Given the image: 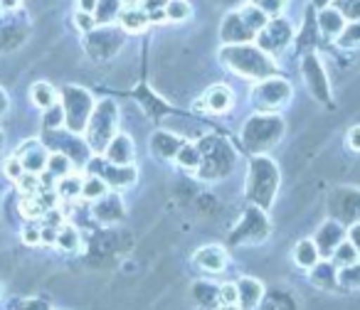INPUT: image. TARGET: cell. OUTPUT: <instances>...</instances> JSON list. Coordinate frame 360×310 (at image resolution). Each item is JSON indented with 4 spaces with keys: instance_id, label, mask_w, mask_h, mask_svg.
<instances>
[{
    "instance_id": "obj_1",
    "label": "cell",
    "mask_w": 360,
    "mask_h": 310,
    "mask_svg": "<svg viewBox=\"0 0 360 310\" xmlns=\"http://www.w3.org/2000/svg\"><path fill=\"white\" fill-rule=\"evenodd\" d=\"M279 170L269 158L257 155L255 161L250 163V175H247V187L245 197L247 202H252L255 207L269 210L274 205V197L279 192Z\"/></svg>"
},
{
    "instance_id": "obj_2",
    "label": "cell",
    "mask_w": 360,
    "mask_h": 310,
    "mask_svg": "<svg viewBox=\"0 0 360 310\" xmlns=\"http://www.w3.org/2000/svg\"><path fill=\"white\" fill-rule=\"evenodd\" d=\"M222 62L247 79H264L274 72V62L266 57L264 50H255L250 45H235L222 50Z\"/></svg>"
},
{
    "instance_id": "obj_3",
    "label": "cell",
    "mask_w": 360,
    "mask_h": 310,
    "mask_svg": "<svg viewBox=\"0 0 360 310\" xmlns=\"http://www.w3.org/2000/svg\"><path fill=\"white\" fill-rule=\"evenodd\" d=\"M116 126H119V109L114 101H101L94 106L89 121H86V145L94 150L96 155H101L109 145V140L116 135Z\"/></svg>"
},
{
    "instance_id": "obj_4",
    "label": "cell",
    "mask_w": 360,
    "mask_h": 310,
    "mask_svg": "<svg viewBox=\"0 0 360 310\" xmlns=\"http://www.w3.org/2000/svg\"><path fill=\"white\" fill-rule=\"evenodd\" d=\"M284 135V121L279 116H252L247 121L245 130H242V140H245L247 150L252 153H266L269 148H274L279 143V138Z\"/></svg>"
},
{
    "instance_id": "obj_5",
    "label": "cell",
    "mask_w": 360,
    "mask_h": 310,
    "mask_svg": "<svg viewBox=\"0 0 360 310\" xmlns=\"http://www.w3.org/2000/svg\"><path fill=\"white\" fill-rule=\"evenodd\" d=\"M60 104L65 109V128L75 135L84 133L86 121L94 111V101H91L89 91L79 89V86H65Z\"/></svg>"
},
{
    "instance_id": "obj_6",
    "label": "cell",
    "mask_w": 360,
    "mask_h": 310,
    "mask_svg": "<svg viewBox=\"0 0 360 310\" xmlns=\"http://www.w3.org/2000/svg\"><path fill=\"white\" fill-rule=\"evenodd\" d=\"M200 148V175L207 177V180H217V177L227 175V173L232 170V163H235V155H232V150L227 148L222 140L217 138H207L202 140V145H198Z\"/></svg>"
},
{
    "instance_id": "obj_7",
    "label": "cell",
    "mask_w": 360,
    "mask_h": 310,
    "mask_svg": "<svg viewBox=\"0 0 360 310\" xmlns=\"http://www.w3.org/2000/svg\"><path fill=\"white\" fill-rule=\"evenodd\" d=\"M269 234V220H266V210L252 205L247 210L245 220L237 224V229L232 231V244H257V241L266 239Z\"/></svg>"
},
{
    "instance_id": "obj_8",
    "label": "cell",
    "mask_w": 360,
    "mask_h": 310,
    "mask_svg": "<svg viewBox=\"0 0 360 310\" xmlns=\"http://www.w3.org/2000/svg\"><path fill=\"white\" fill-rule=\"evenodd\" d=\"M291 99V84L286 79H262L252 91V101L257 109L271 111L284 106Z\"/></svg>"
},
{
    "instance_id": "obj_9",
    "label": "cell",
    "mask_w": 360,
    "mask_h": 310,
    "mask_svg": "<svg viewBox=\"0 0 360 310\" xmlns=\"http://www.w3.org/2000/svg\"><path fill=\"white\" fill-rule=\"evenodd\" d=\"M330 217L338 220L340 224L350 227L355 222H360V192L348 190V187H338V190L330 195L328 202Z\"/></svg>"
},
{
    "instance_id": "obj_10",
    "label": "cell",
    "mask_w": 360,
    "mask_h": 310,
    "mask_svg": "<svg viewBox=\"0 0 360 310\" xmlns=\"http://www.w3.org/2000/svg\"><path fill=\"white\" fill-rule=\"evenodd\" d=\"M96 166H91V173L99 175L114 190H126V187H134L139 180V168L131 163V166H116L109 161H94Z\"/></svg>"
},
{
    "instance_id": "obj_11",
    "label": "cell",
    "mask_w": 360,
    "mask_h": 310,
    "mask_svg": "<svg viewBox=\"0 0 360 310\" xmlns=\"http://www.w3.org/2000/svg\"><path fill=\"white\" fill-rule=\"evenodd\" d=\"M193 264L207 276H217L230 266V256H227V249L220 244H205L193 254Z\"/></svg>"
},
{
    "instance_id": "obj_12",
    "label": "cell",
    "mask_w": 360,
    "mask_h": 310,
    "mask_svg": "<svg viewBox=\"0 0 360 310\" xmlns=\"http://www.w3.org/2000/svg\"><path fill=\"white\" fill-rule=\"evenodd\" d=\"M345 236H348V227L340 224V222L333 220V217H330V220H326L314 234L316 249H319L321 259H328V256L333 254V249L345 239Z\"/></svg>"
},
{
    "instance_id": "obj_13",
    "label": "cell",
    "mask_w": 360,
    "mask_h": 310,
    "mask_svg": "<svg viewBox=\"0 0 360 310\" xmlns=\"http://www.w3.org/2000/svg\"><path fill=\"white\" fill-rule=\"evenodd\" d=\"M91 217L101 224H116L126 217V207L116 192H106L96 202H91Z\"/></svg>"
},
{
    "instance_id": "obj_14",
    "label": "cell",
    "mask_w": 360,
    "mask_h": 310,
    "mask_svg": "<svg viewBox=\"0 0 360 310\" xmlns=\"http://www.w3.org/2000/svg\"><path fill=\"white\" fill-rule=\"evenodd\" d=\"M237 283V305L242 310H257L264 298V283L259 278H252V276H242Z\"/></svg>"
},
{
    "instance_id": "obj_15",
    "label": "cell",
    "mask_w": 360,
    "mask_h": 310,
    "mask_svg": "<svg viewBox=\"0 0 360 310\" xmlns=\"http://www.w3.org/2000/svg\"><path fill=\"white\" fill-rule=\"evenodd\" d=\"M101 155H104L109 163H116V166H131L136 158V145H134V140H131V135L116 133Z\"/></svg>"
},
{
    "instance_id": "obj_16",
    "label": "cell",
    "mask_w": 360,
    "mask_h": 310,
    "mask_svg": "<svg viewBox=\"0 0 360 310\" xmlns=\"http://www.w3.org/2000/svg\"><path fill=\"white\" fill-rule=\"evenodd\" d=\"M289 40H291V27L286 25V22L276 20V22H271V25H264L262 37H259V47L264 52H279L289 45Z\"/></svg>"
},
{
    "instance_id": "obj_17",
    "label": "cell",
    "mask_w": 360,
    "mask_h": 310,
    "mask_svg": "<svg viewBox=\"0 0 360 310\" xmlns=\"http://www.w3.org/2000/svg\"><path fill=\"white\" fill-rule=\"evenodd\" d=\"M47 150L42 148L37 140H27L25 148L18 153V158H20L22 168H25V173H32V175H42V173L47 170Z\"/></svg>"
},
{
    "instance_id": "obj_18",
    "label": "cell",
    "mask_w": 360,
    "mask_h": 310,
    "mask_svg": "<svg viewBox=\"0 0 360 310\" xmlns=\"http://www.w3.org/2000/svg\"><path fill=\"white\" fill-rule=\"evenodd\" d=\"M309 281L311 285L323 290H338V269L330 259H321L316 266L309 269Z\"/></svg>"
},
{
    "instance_id": "obj_19",
    "label": "cell",
    "mask_w": 360,
    "mask_h": 310,
    "mask_svg": "<svg viewBox=\"0 0 360 310\" xmlns=\"http://www.w3.org/2000/svg\"><path fill=\"white\" fill-rule=\"evenodd\" d=\"M301 74H304V79L309 81V89L314 91L321 101H328V86H326L323 67L319 65L316 57H306L304 67H301Z\"/></svg>"
},
{
    "instance_id": "obj_20",
    "label": "cell",
    "mask_w": 360,
    "mask_h": 310,
    "mask_svg": "<svg viewBox=\"0 0 360 310\" xmlns=\"http://www.w3.org/2000/svg\"><path fill=\"white\" fill-rule=\"evenodd\" d=\"M291 259H294V264L299 266L301 271H309L311 266H316L321 261V254H319V249H316V241L314 239L296 241L294 251H291Z\"/></svg>"
},
{
    "instance_id": "obj_21",
    "label": "cell",
    "mask_w": 360,
    "mask_h": 310,
    "mask_svg": "<svg viewBox=\"0 0 360 310\" xmlns=\"http://www.w3.org/2000/svg\"><path fill=\"white\" fill-rule=\"evenodd\" d=\"M180 145H183V140L175 138L173 133H165V130H158V133H153V138H150V150H153V155H158L160 161L175 158Z\"/></svg>"
},
{
    "instance_id": "obj_22",
    "label": "cell",
    "mask_w": 360,
    "mask_h": 310,
    "mask_svg": "<svg viewBox=\"0 0 360 310\" xmlns=\"http://www.w3.org/2000/svg\"><path fill=\"white\" fill-rule=\"evenodd\" d=\"M232 104H235V99H232L230 86H225V84L212 86L205 96V109L212 111V114H227V111L232 109Z\"/></svg>"
},
{
    "instance_id": "obj_23",
    "label": "cell",
    "mask_w": 360,
    "mask_h": 310,
    "mask_svg": "<svg viewBox=\"0 0 360 310\" xmlns=\"http://www.w3.org/2000/svg\"><path fill=\"white\" fill-rule=\"evenodd\" d=\"M252 35H255V32H252L250 27L245 25V20H242V18H240V13H232V15L227 18L225 27H222V40H225L227 45H237V42H247Z\"/></svg>"
},
{
    "instance_id": "obj_24",
    "label": "cell",
    "mask_w": 360,
    "mask_h": 310,
    "mask_svg": "<svg viewBox=\"0 0 360 310\" xmlns=\"http://www.w3.org/2000/svg\"><path fill=\"white\" fill-rule=\"evenodd\" d=\"M119 22L126 32H141L150 25L148 13L143 8H126V11L119 13Z\"/></svg>"
},
{
    "instance_id": "obj_25",
    "label": "cell",
    "mask_w": 360,
    "mask_h": 310,
    "mask_svg": "<svg viewBox=\"0 0 360 310\" xmlns=\"http://www.w3.org/2000/svg\"><path fill=\"white\" fill-rule=\"evenodd\" d=\"M30 99H32V104H35L37 109L45 111L47 106H52V104H57V101H60V94H57V89L50 84V81H35V84H32V89H30Z\"/></svg>"
},
{
    "instance_id": "obj_26",
    "label": "cell",
    "mask_w": 360,
    "mask_h": 310,
    "mask_svg": "<svg viewBox=\"0 0 360 310\" xmlns=\"http://www.w3.org/2000/svg\"><path fill=\"white\" fill-rule=\"evenodd\" d=\"M55 244H57V249L67 251V254H75V251H79L82 236H79V231H77V227L75 224H67V222H65V224L57 229Z\"/></svg>"
},
{
    "instance_id": "obj_27",
    "label": "cell",
    "mask_w": 360,
    "mask_h": 310,
    "mask_svg": "<svg viewBox=\"0 0 360 310\" xmlns=\"http://www.w3.org/2000/svg\"><path fill=\"white\" fill-rule=\"evenodd\" d=\"M328 259L335 264V269H343V266H350V264H355V261H360V251L355 249L353 241L345 236V239L340 241L338 246H335L333 254H330Z\"/></svg>"
},
{
    "instance_id": "obj_28",
    "label": "cell",
    "mask_w": 360,
    "mask_h": 310,
    "mask_svg": "<svg viewBox=\"0 0 360 310\" xmlns=\"http://www.w3.org/2000/svg\"><path fill=\"white\" fill-rule=\"evenodd\" d=\"M200 161H202L200 148L193 143H183L178 148V153H175V163H178L183 170H198V168H200Z\"/></svg>"
},
{
    "instance_id": "obj_29",
    "label": "cell",
    "mask_w": 360,
    "mask_h": 310,
    "mask_svg": "<svg viewBox=\"0 0 360 310\" xmlns=\"http://www.w3.org/2000/svg\"><path fill=\"white\" fill-rule=\"evenodd\" d=\"M55 192H57V197H60V200L77 202V200H79V195H82V177H75L72 173L67 177H60V180H57V185H55Z\"/></svg>"
},
{
    "instance_id": "obj_30",
    "label": "cell",
    "mask_w": 360,
    "mask_h": 310,
    "mask_svg": "<svg viewBox=\"0 0 360 310\" xmlns=\"http://www.w3.org/2000/svg\"><path fill=\"white\" fill-rule=\"evenodd\" d=\"M319 22H321V32L328 37H338L345 30V20L338 11H321Z\"/></svg>"
},
{
    "instance_id": "obj_31",
    "label": "cell",
    "mask_w": 360,
    "mask_h": 310,
    "mask_svg": "<svg viewBox=\"0 0 360 310\" xmlns=\"http://www.w3.org/2000/svg\"><path fill=\"white\" fill-rule=\"evenodd\" d=\"M72 170H75V166H72V158L62 153V150H60V153L47 155V170L45 173H50L55 180H60V177H67Z\"/></svg>"
},
{
    "instance_id": "obj_32",
    "label": "cell",
    "mask_w": 360,
    "mask_h": 310,
    "mask_svg": "<svg viewBox=\"0 0 360 310\" xmlns=\"http://www.w3.org/2000/svg\"><path fill=\"white\" fill-rule=\"evenodd\" d=\"M106 192H109V185H106L104 180H101L99 175H94L91 173L86 180H82V195L79 200H86V202H96L99 197H104Z\"/></svg>"
},
{
    "instance_id": "obj_33",
    "label": "cell",
    "mask_w": 360,
    "mask_h": 310,
    "mask_svg": "<svg viewBox=\"0 0 360 310\" xmlns=\"http://www.w3.org/2000/svg\"><path fill=\"white\" fill-rule=\"evenodd\" d=\"M119 0H96L94 8V20L96 25H109L116 15H119Z\"/></svg>"
},
{
    "instance_id": "obj_34",
    "label": "cell",
    "mask_w": 360,
    "mask_h": 310,
    "mask_svg": "<svg viewBox=\"0 0 360 310\" xmlns=\"http://www.w3.org/2000/svg\"><path fill=\"white\" fill-rule=\"evenodd\" d=\"M338 288H345V290L360 288V261L338 269Z\"/></svg>"
},
{
    "instance_id": "obj_35",
    "label": "cell",
    "mask_w": 360,
    "mask_h": 310,
    "mask_svg": "<svg viewBox=\"0 0 360 310\" xmlns=\"http://www.w3.org/2000/svg\"><path fill=\"white\" fill-rule=\"evenodd\" d=\"M42 126H45L47 130H60L62 126H65V109H62L60 101L45 109V116H42Z\"/></svg>"
},
{
    "instance_id": "obj_36",
    "label": "cell",
    "mask_w": 360,
    "mask_h": 310,
    "mask_svg": "<svg viewBox=\"0 0 360 310\" xmlns=\"http://www.w3.org/2000/svg\"><path fill=\"white\" fill-rule=\"evenodd\" d=\"M188 15H191V6H188L186 0H168V6H165V20L183 22Z\"/></svg>"
},
{
    "instance_id": "obj_37",
    "label": "cell",
    "mask_w": 360,
    "mask_h": 310,
    "mask_svg": "<svg viewBox=\"0 0 360 310\" xmlns=\"http://www.w3.org/2000/svg\"><path fill=\"white\" fill-rule=\"evenodd\" d=\"M240 18H242V20H245V25L250 27L252 32L262 30V27L266 25V15L259 11V8H255V6H247L245 11L240 13Z\"/></svg>"
},
{
    "instance_id": "obj_38",
    "label": "cell",
    "mask_w": 360,
    "mask_h": 310,
    "mask_svg": "<svg viewBox=\"0 0 360 310\" xmlns=\"http://www.w3.org/2000/svg\"><path fill=\"white\" fill-rule=\"evenodd\" d=\"M252 6L259 8L264 15H279L286 8V0H252Z\"/></svg>"
},
{
    "instance_id": "obj_39",
    "label": "cell",
    "mask_w": 360,
    "mask_h": 310,
    "mask_svg": "<svg viewBox=\"0 0 360 310\" xmlns=\"http://www.w3.org/2000/svg\"><path fill=\"white\" fill-rule=\"evenodd\" d=\"M3 173H6V177H11V180L15 182L18 177L25 173V168H22L20 158H18V155H13V158H8V161L3 163Z\"/></svg>"
},
{
    "instance_id": "obj_40",
    "label": "cell",
    "mask_w": 360,
    "mask_h": 310,
    "mask_svg": "<svg viewBox=\"0 0 360 310\" xmlns=\"http://www.w3.org/2000/svg\"><path fill=\"white\" fill-rule=\"evenodd\" d=\"M220 305H237V283H222L217 288Z\"/></svg>"
},
{
    "instance_id": "obj_41",
    "label": "cell",
    "mask_w": 360,
    "mask_h": 310,
    "mask_svg": "<svg viewBox=\"0 0 360 310\" xmlns=\"http://www.w3.org/2000/svg\"><path fill=\"white\" fill-rule=\"evenodd\" d=\"M75 25L79 27L82 32H91L96 27V20H94V13H84V11H79L75 15Z\"/></svg>"
},
{
    "instance_id": "obj_42",
    "label": "cell",
    "mask_w": 360,
    "mask_h": 310,
    "mask_svg": "<svg viewBox=\"0 0 360 310\" xmlns=\"http://www.w3.org/2000/svg\"><path fill=\"white\" fill-rule=\"evenodd\" d=\"M143 3V11L148 13V15H153V13H163L165 6H168V0H141Z\"/></svg>"
},
{
    "instance_id": "obj_43",
    "label": "cell",
    "mask_w": 360,
    "mask_h": 310,
    "mask_svg": "<svg viewBox=\"0 0 360 310\" xmlns=\"http://www.w3.org/2000/svg\"><path fill=\"white\" fill-rule=\"evenodd\" d=\"M22 241L30 246L40 244V229H37V227H27V229L22 231Z\"/></svg>"
},
{
    "instance_id": "obj_44",
    "label": "cell",
    "mask_w": 360,
    "mask_h": 310,
    "mask_svg": "<svg viewBox=\"0 0 360 310\" xmlns=\"http://www.w3.org/2000/svg\"><path fill=\"white\" fill-rule=\"evenodd\" d=\"M348 145L360 153V126H353V128L348 130Z\"/></svg>"
},
{
    "instance_id": "obj_45",
    "label": "cell",
    "mask_w": 360,
    "mask_h": 310,
    "mask_svg": "<svg viewBox=\"0 0 360 310\" xmlns=\"http://www.w3.org/2000/svg\"><path fill=\"white\" fill-rule=\"evenodd\" d=\"M348 239L355 244V249L360 251V222H355V224L348 227Z\"/></svg>"
},
{
    "instance_id": "obj_46",
    "label": "cell",
    "mask_w": 360,
    "mask_h": 310,
    "mask_svg": "<svg viewBox=\"0 0 360 310\" xmlns=\"http://www.w3.org/2000/svg\"><path fill=\"white\" fill-rule=\"evenodd\" d=\"M77 6H79V11H84V13H94L96 0H77Z\"/></svg>"
},
{
    "instance_id": "obj_47",
    "label": "cell",
    "mask_w": 360,
    "mask_h": 310,
    "mask_svg": "<svg viewBox=\"0 0 360 310\" xmlns=\"http://www.w3.org/2000/svg\"><path fill=\"white\" fill-rule=\"evenodd\" d=\"M0 6H3V11H18L22 6V0H0Z\"/></svg>"
},
{
    "instance_id": "obj_48",
    "label": "cell",
    "mask_w": 360,
    "mask_h": 310,
    "mask_svg": "<svg viewBox=\"0 0 360 310\" xmlns=\"http://www.w3.org/2000/svg\"><path fill=\"white\" fill-rule=\"evenodd\" d=\"M25 310H50V308H47V305L42 303V300H27Z\"/></svg>"
},
{
    "instance_id": "obj_49",
    "label": "cell",
    "mask_w": 360,
    "mask_h": 310,
    "mask_svg": "<svg viewBox=\"0 0 360 310\" xmlns=\"http://www.w3.org/2000/svg\"><path fill=\"white\" fill-rule=\"evenodd\" d=\"M6 111H8V96H6V91L0 89V116L6 114Z\"/></svg>"
},
{
    "instance_id": "obj_50",
    "label": "cell",
    "mask_w": 360,
    "mask_h": 310,
    "mask_svg": "<svg viewBox=\"0 0 360 310\" xmlns=\"http://www.w3.org/2000/svg\"><path fill=\"white\" fill-rule=\"evenodd\" d=\"M215 310H242L240 305H217Z\"/></svg>"
},
{
    "instance_id": "obj_51",
    "label": "cell",
    "mask_w": 360,
    "mask_h": 310,
    "mask_svg": "<svg viewBox=\"0 0 360 310\" xmlns=\"http://www.w3.org/2000/svg\"><path fill=\"white\" fill-rule=\"evenodd\" d=\"M0 13H3V6H0Z\"/></svg>"
},
{
    "instance_id": "obj_52",
    "label": "cell",
    "mask_w": 360,
    "mask_h": 310,
    "mask_svg": "<svg viewBox=\"0 0 360 310\" xmlns=\"http://www.w3.org/2000/svg\"><path fill=\"white\" fill-rule=\"evenodd\" d=\"M0 140H3V138H0Z\"/></svg>"
}]
</instances>
